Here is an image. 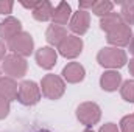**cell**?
<instances>
[{
    "instance_id": "obj_11",
    "label": "cell",
    "mask_w": 134,
    "mask_h": 132,
    "mask_svg": "<svg viewBox=\"0 0 134 132\" xmlns=\"http://www.w3.org/2000/svg\"><path fill=\"white\" fill-rule=\"evenodd\" d=\"M34 59L37 62V65L44 70H52L56 65L58 61V53L55 48L52 47H41L36 53H34Z\"/></svg>"
},
{
    "instance_id": "obj_4",
    "label": "cell",
    "mask_w": 134,
    "mask_h": 132,
    "mask_svg": "<svg viewBox=\"0 0 134 132\" xmlns=\"http://www.w3.org/2000/svg\"><path fill=\"white\" fill-rule=\"evenodd\" d=\"M76 120L86 128H92L101 118V107L94 101H84L76 107Z\"/></svg>"
},
{
    "instance_id": "obj_5",
    "label": "cell",
    "mask_w": 134,
    "mask_h": 132,
    "mask_svg": "<svg viewBox=\"0 0 134 132\" xmlns=\"http://www.w3.org/2000/svg\"><path fill=\"white\" fill-rule=\"evenodd\" d=\"M8 50L14 55H19L22 58H27L33 55L34 51V39L28 31H20L17 36H14L9 42H6Z\"/></svg>"
},
{
    "instance_id": "obj_16",
    "label": "cell",
    "mask_w": 134,
    "mask_h": 132,
    "mask_svg": "<svg viewBox=\"0 0 134 132\" xmlns=\"http://www.w3.org/2000/svg\"><path fill=\"white\" fill-rule=\"evenodd\" d=\"M17 92H19V86H17L16 79H11L8 76L0 78V98L11 103V101L17 99Z\"/></svg>"
},
{
    "instance_id": "obj_2",
    "label": "cell",
    "mask_w": 134,
    "mask_h": 132,
    "mask_svg": "<svg viewBox=\"0 0 134 132\" xmlns=\"http://www.w3.org/2000/svg\"><path fill=\"white\" fill-rule=\"evenodd\" d=\"M41 93L47 99L56 101L66 93V81L59 75L48 73L41 79Z\"/></svg>"
},
{
    "instance_id": "obj_14",
    "label": "cell",
    "mask_w": 134,
    "mask_h": 132,
    "mask_svg": "<svg viewBox=\"0 0 134 132\" xmlns=\"http://www.w3.org/2000/svg\"><path fill=\"white\" fill-rule=\"evenodd\" d=\"M67 36H69L67 30L64 27H59V25H53L52 23L45 30V40L48 42V47H52V48H55V47L58 48Z\"/></svg>"
},
{
    "instance_id": "obj_13",
    "label": "cell",
    "mask_w": 134,
    "mask_h": 132,
    "mask_svg": "<svg viewBox=\"0 0 134 132\" xmlns=\"http://www.w3.org/2000/svg\"><path fill=\"white\" fill-rule=\"evenodd\" d=\"M123 79L117 70H104L100 76V87L104 92H115L120 89Z\"/></svg>"
},
{
    "instance_id": "obj_25",
    "label": "cell",
    "mask_w": 134,
    "mask_h": 132,
    "mask_svg": "<svg viewBox=\"0 0 134 132\" xmlns=\"http://www.w3.org/2000/svg\"><path fill=\"white\" fill-rule=\"evenodd\" d=\"M98 132H120V129H119V126L115 123H106L100 128Z\"/></svg>"
},
{
    "instance_id": "obj_3",
    "label": "cell",
    "mask_w": 134,
    "mask_h": 132,
    "mask_svg": "<svg viewBox=\"0 0 134 132\" xmlns=\"http://www.w3.org/2000/svg\"><path fill=\"white\" fill-rule=\"evenodd\" d=\"M2 71L11 79H20L28 71V62L25 58L14 55V53H9L2 61Z\"/></svg>"
},
{
    "instance_id": "obj_9",
    "label": "cell",
    "mask_w": 134,
    "mask_h": 132,
    "mask_svg": "<svg viewBox=\"0 0 134 132\" xmlns=\"http://www.w3.org/2000/svg\"><path fill=\"white\" fill-rule=\"evenodd\" d=\"M91 27V13L78 9L76 13L72 14V19L69 22V28L75 36H83L89 31Z\"/></svg>"
},
{
    "instance_id": "obj_24",
    "label": "cell",
    "mask_w": 134,
    "mask_h": 132,
    "mask_svg": "<svg viewBox=\"0 0 134 132\" xmlns=\"http://www.w3.org/2000/svg\"><path fill=\"white\" fill-rule=\"evenodd\" d=\"M9 110H11V103L0 98V120H5L9 115Z\"/></svg>"
},
{
    "instance_id": "obj_12",
    "label": "cell",
    "mask_w": 134,
    "mask_h": 132,
    "mask_svg": "<svg viewBox=\"0 0 134 132\" xmlns=\"http://www.w3.org/2000/svg\"><path fill=\"white\" fill-rule=\"evenodd\" d=\"M61 78L69 82V84H78V82H83L84 78H86V68L81 65L80 62H69L63 71H61Z\"/></svg>"
},
{
    "instance_id": "obj_10",
    "label": "cell",
    "mask_w": 134,
    "mask_h": 132,
    "mask_svg": "<svg viewBox=\"0 0 134 132\" xmlns=\"http://www.w3.org/2000/svg\"><path fill=\"white\" fill-rule=\"evenodd\" d=\"M20 31H24L22 23L19 19H16L13 16H8L0 22V40H3V42H9Z\"/></svg>"
},
{
    "instance_id": "obj_21",
    "label": "cell",
    "mask_w": 134,
    "mask_h": 132,
    "mask_svg": "<svg viewBox=\"0 0 134 132\" xmlns=\"http://www.w3.org/2000/svg\"><path fill=\"white\" fill-rule=\"evenodd\" d=\"M120 95L126 103H134V79H128V81L122 82Z\"/></svg>"
},
{
    "instance_id": "obj_29",
    "label": "cell",
    "mask_w": 134,
    "mask_h": 132,
    "mask_svg": "<svg viewBox=\"0 0 134 132\" xmlns=\"http://www.w3.org/2000/svg\"><path fill=\"white\" fill-rule=\"evenodd\" d=\"M128 50H130V53L134 56V34H133V39H131V42H130V45H128Z\"/></svg>"
},
{
    "instance_id": "obj_17",
    "label": "cell",
    "mask_w": 134,
    "mask_h": 132,
    "mask_svg": "<svg viewBox=\"0 0 134 132\" xmlns=\"http://www.w3.org/2000/svg\"><path fill=\"white\" fill-rule=\"evenodd\" d=\"M53 9H55L53 5L50 2L44 0V2H39L37 3V6L31 11V14H33L34 20H37V22H48V20H52Z\"/></svg>"
},
{
    "instance_id": "obj_18",
    "label": "cell",
    "mask_w": 134,
    "mask_h": 132,
    "mask_svg": "<svg viewBox=\"0 0 134 132\" xmlns=\"http://www.w3.org/2000/svg\"><path fill=\"white\" fill-rule=\"evenodd\" d=\"M120 23H123V20H122L120 14L119 13H114V11L111 14L104 16V17H100V28L106 34L109 33V31H112L114 28H117Z\"/></svg>"
},
{
    "instance_id": "obj_31",
    "label": "cell",
    "mask_w": 134,
    "mask_h": 132,
    "mask_svg": "<svg viewBox=\"0 0 134 132\" xmlns=\"http://www.w3.org/2000/svg\"><path fill=\"white\" fill-rule=\"evenodd\" d=\"M37 132H50V131H45V129H42V131H37Z\"/></svg>"
},
{
    "instance_id": "obj_30",
    "label": "cell",
    "mask_w": 134,
    "mask_h": 132,
    "mask_svg": "<svg viewBox=\"0 0 134 132\" xmlns=\"http://www.w3.org/2000/svg\"><path fill=\"white\" fill-rule=\"evenodd\" d=\"M84 132H94V131H92V129H86Z\"/></svg>"
},
{
    "instance_id": "obj_8",
    "label": "cell",
    "mask_w": 134,
    "mask_h": 132,
    "mask_svg": "<svg viewBox=\"0 0 134 132\" xmlns=\"http://www.w3.org/2000/svg\"><path fill=\"white\" fill-rule=\"evenodd\" d=\"M131 39H133V30L126 23H120L117 28H114L112 31H109V33L106 34L108 44L111 47H117V48L130 45Z\"/></svg>"
},
{
    "instance_id": "obj_22",
    "label": "cell",
    "mask_w": 134,
    "mask_h": 132,
    "mask_svg": "<svg viewBox=\"0 0 134 132\" xmlns=\"http://www.w3.org/2000/svg\"><path fill=\"white\" fill-rule=\"evenodd\" d=\"M120 132H134V115H125L119 124Z\"/></svg>"
},
{
    "instance_id": "obj_32",
    "label": "cell",
    "mask_w": 134,
    "mask_h": 132,
    "mask_svg": "<svg viewBox=\"0 0 134 132\" xmlns=\"http://www.w3.org/2000/svg\"><path fill=\"white\" fill-rule=\"evenodd\" d=\"M0 78H2V70H0Z\"/></svg>"
},
{
    "instance_id": "obj_15",
    "label": "cell",
    "mask_w": 134,
    "mask_h": 132,
    "mask_svg": "<svg viewBox=\"0 0 134 132\" xmlns=\"http://www.w3.org/2000/svg\"><path fill=\"white\" fill-rule=\"evenodd\" d=\"M70 19H72V6L67 2H59L53 9V16H52L53 25L64 27L70 22Z\"/></svg>"
},
{
    "instance_id": "obj_6",
    "label": "cell",
    "mask_w": 134,
    "mask_h": 132,
    "mask_svg": "<svg viewBox=\"0 0 134 132\" xmlns=\"http://www.w3.org/2000/svg\"><path fill=\"white\" fill-rule=\"evenodd\" d=\"M41 87L30 79H25L19 84V92H17V101L22 106H36L41 101Z\"/></svg>"
},
{
    "instance_id": "obj_28",
    "label": "cell",
    "mask_w": 134,
    "mask_h": 132,
    "mask_svg": "<svg viewBox=\"0 0 134 132\" xmlns=\"http://www.w3.org/2000/svg\"><path fill=\"white\" fill-rule=\"evenodd\" d=\"M128 71H130V75H133V76H134V58H133V59H130V64H128Z\"/></svg>"
},
{
    "instance_id": "obj_19",
    "label": "cell",
    "mask_w": 134,
    "mask_h": 132,
    "mask_svg": "<svg viewBox=\"0 0 134 132\" xmlns=\"http://www.w3.org/2000/svg\"><path fill=\"white\" fill-rule=\"evenodd\" d=\"M91 11L98 17H104L114 11V3L109 0H94Z\"/></svg>"
},
{
    "instance_id": "obj_23",
    "label": "cell",
    "mask_w": 134,
    "mask_h": 132,
    "mask_svg": "<svg viewBox=\"0 0 134 132\" xmlns=\"http://www.w3.org/2000/svg\"><path fill=\"white\" fill-rule=\"evenodd\" d=\"M13 6H14V2H11V0H0V14L9 16L13 13Z\"/></svg>"
},
{
    "instance_id": "obj_1",
    "label": "cell",
    "mask_w": 134,
    "mask_h": 132,
    "mask_svg": "<svg viewBox=\"0 0 134 132\" xmlns=\"http://www.w3.org/2000/svg\"><path fill=\"white\" fill-rule=\"evenodd\" d=\"M97 62L103 68L108 70H119L122 67L126 65L128 56L126 51L117 47H103L100 51L97 53Z\"/></svg>"
},
{
    "instance_id": "obj_26",
    "label": "cell",
    "mask_w": 134,
    "mask_h": 132,
    "mask_svg": "<svg viewBox=\"0 0 134 132\" xmlns=\"http://www.w3.org/2000/svg\"><path fill=\"white\" fill-rule=\"evenodd\" d=\"M6 51H8V45L3 40H0V62L6 58Z\"/></svg>"
},
{
    "instance_id": "obj_20",
    "label": "cell",
    "mask_w": 134,
    "mask_h": 132,
    "mask_svg": "<svg viewBox=\"0 0 134 132\" xmlns=\"http://www.w3.org/2000/svg\"><path fill=\"white\" fill-rule=\"evenodd\" d=\"M120 17L123 20V23L126 25H134V2H126V3H122V8H120Z\"/></svg>"
},
{
    "instance_id": "obj_27",
    "label": "cell",
    "mask_w": 134,
    "mask_h": 132,
    "mask_svg": "<svg viewBox=\"0 0 134 132\" xmlns=\"http://www.w3.org/2000/svg\"><path fill=\"white\" fill-rule=\"evenodd\" d=\"M19 3H20L24 8H27V9H31V11H33L34 8L37 6V3H39V2H19Z\"/></svg>"
},
{
    "instance_id": "obj_7",
    "label": "cell",
    "mask_w": 134,
    "mask_h": 132,
    "mask_svg": "<svg viewBox=\"0 0 134 132\" xmlns=\"http://www.w3.org/2000/svg\"><path fill=\"white\" fill-rule=\"evenodd\" d=\"M83 48H84L83 39L80 36L69 34L66 39L63 40V44L58 47V51L66 59H75V58H78L83 53Z\"/></svg>"
}]
</instances>
